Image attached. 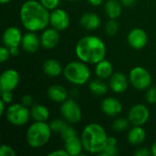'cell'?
Wrapping results in <instances>:
<instances>
[{
  "instance_id": "obj_1",
  "label": "cell",
  "mask_w": 156,
  "mask_h": 156,
  "mask_svg": "<svg viewBox=\"0 0 156 156\" xmlns=\"http://www.w3.org/2000/svg\"><path fill=\"white\" fill-rule=\"evenodd\" d=\"M50 11L39 1L27 0L19 11L20 22L27 31H43L49 25Z\"/></svg>"
},
{
  "instance_id": "obj_2",
  "label": "cell",
  "mask_w": 156,
  "mask_h": 156,
  "mask_svg": "<svg viewBox=\"0 0 156 156\" xmlns=\"http://www.w3.org/2000/svg\"><path fill=\"white\" fill-rule=\"evenodd\" d=\"M106 52L105 43L95 35H87L81 37L75 47L77 58L87 64H97L105 58Z\"/></svg>"
},
{
  "instance_id": "obj_3",
  "label": "cell",
  "mask_w": 156,
  "mask_h": 156,
  "mask_svg": "<svg viewBox=\"0 0 156 156\" xmlns=\"http://www.w3.org/2000/svg\"><path fill=\"white\" fill-rule=\"evenodd\" d=\"M107 133L99 123L92 122L86 125L81 133V142L84 151L92 154H100L107 145Z\"/></svg>"
},
{
  "instance_id": "obj_4",
  "label": "cell",
  "mask_w": 156,
  "mask_h": 156,
  "mask_svg": "<svg viewBox=\"0 0 156 156\" xmlns=\"http://www.w3.org/2000/svg\"><path fill=\"white\" fill-rule=\"evenodd\" d=\"M51 133L50 126L46 122H34L27 130V143L32 148L43 147L50 140Z\"/></svg>"
},
{
  "instance_id": "obj_5",
  "label": "cell",
  "mask_w": 156,
  "mask_h": 156,
  "mask_svg": "<svg viewBox=\"0 0 156 156\" xmlns=\"http://www.w3.org/2000/svg\"><path fill=\"white\" fill-rule=\"evenodd\" d=\"M63 75L69 83L76 86H82L90 80V70L87 63L79 59L68 63L63 68Z\"/></svg>"
},
{
  "instance_id": "obj_6",
  "label": "cell",
  "mask_w": 156,
  "mask_h": 156,
  "mask_svg": "<svg viewBox=\"0 0 156 156\" xmlns=\"http://www.w3.org/2000/svg\"><path fill=\"white\" fill-rule=\"evenodd\" d=\"M7 122L14 126H22L27 123L30 116V110L22 103H14L9 105L5 111Z\"/></svg>"
},
{
  "instance_id": "obj_7",
  "label": "cell",
  "mask_w": 156,
  "mask_h": 156,
  "mask_svg": "<svg viewBox=\"0 0 156 156\" xmlns=\"http://www.w3.org/2000/svg\"><path fill=\"white\" fill-rule=\"evenodd\" d=\"M128 78L132 86L138 90H147L149 87H151L153 81L151 73L145 68L141 66L132 69Z\"/></svg>"
},
{
  "instance_id": "obj_8",
  "label": "cell",
  "mask_w": 156,
  "mask_h": 156,
  "mask_svg": "<svg viewBox=\"0 0 156 156\" xmlns=\"http://www.w3.org/2000/svg\"><path fill=\"white\" fill-rule=\"evenodd\" d=\"M59 110L61 116L69 123L76 124L80 122L82 118L81 109L74 99H67L61 103Z\"/></svg>"
},
{
  "instance_id": "obj_9",
  "label": "cell",
  "mask_w": 156,
  "mask_h": 156,
  "mask_svg": "<svg viewBox=\"0 0 156 156\" xmlns=\"http://www.w3.org/2000/svg\"><path fill=\"white\" fill-rule=\"evenodd\" d=\"M127 118L133 126H143L149 121L150 111L143 103L134 104L129 110Z\"/></svg>"
},
{
  "instance_id": "obj_10",
  "label": "cell",
  "mask_w": 156,
  "mask_h": 156,
  "mask_svg": "<svg viewBox=\"0 0 156 156\" xmlns=\"http://www.w3.org/2000/svg\"><path fill=\"white\" fill-rule=\"evenodd\" d=\"M20 80L18 72L14 69H7L2 72L0 76V90L12 91L14 90Z\"/></svg>"
},
{
  "instance_id": "obj_11",
  "label": "cell",
  "mask_w": 156,
  "mask_h": 156,
  "mask_svg": "<svg viewBox=\"0 0 156 156\" xmlns=\"http://www.w3.org/2000/svg\"><path fill=\"white\" fill-rule=\"evenodd\" d=\"M69 16L68 13L62 8H56L50 11L49 25L58 31H63L67 29L69 26Z\"/></svg>"
},
{
  "instance_id": "obj_12",
  "label": "cell",
  "mask_w": 156,
  "mask_h": 156,
  "mask_svg": "<svg viewBox=\"0 0 156 156\" xmlns=\"http://www.w3.org/2000/svg\"><path fill=\"white\" fill-rule=\"evenodd\" d=\"M127 41L132 48L140 50L147 45L148 36L145 30H144L143 28L135 27L128 33Z\"/></svg>"
},
{
  "instance_id": "obj_13",
  "label": "cell",
  "mask_w": 156,
  "mask_h": 156,
  "mask_svg": "<svg viewBox=\"0 0 156 156\" xmlns=\"http://www.w3.org/2000/svg\"><path fill=\"white\" fill-rule=\"evenodd\" d=\"M40 44L45 49H53L55 48L60 40L59 31L54 27L45 28L40 35Z\"/></svg>"
},
{
  "instance_id": "obj_14",
  "label": "cell",
  "mask_w": 156,
  "mask_h": 156,
  "mask_svg": "<svg viewBox=\"0 0 156 156\" xmlns=\"http://www.w3.org/2000/svg\"><path fill=\"white\" fill-rule=\"evenodd\" d=\"M129 83V78H127L122 72H113L109 78V87L114 93L117 94L125 92L128 89Z\"/></svg>"
},
{
  "instance_id": "obj_15",
  "label": "cell",
  "mask_w": 156,
  "mask_h": 156,
  "mask_svg": "<svg viewBox=\"0 0 156 156\" xmlns=\"http://www.w3.org/2000/svg\"><path fill=\"white\" fill-rule=\"evenodd\" d=\"M102 112L109 117H116L122 112V102L114 97H107L101 103Z\"/></svg>"
},
{
  "instance_id": "obj_16",
  "label": "cell",
  "mask_w": 156,
  "mask_h": 156,
  "mask_svg": "<svg viewBox=\"0 0 156 156\" xmlns=\"http://www.w3.org/2000/svg\"><path fill=\"white\" fill-rule=\"evenodd\" d=\"M21 48L22 49L29 54H33L37 51L40 44V37L37 35L36 32L27 31L23 35L22 41H21Z\"/></svg>"
},
{
  "instance_id": "obj_17",
  "label": "cell",
  "mask_w": 156,
  "mask_h": 156,
  "mask_svg": "<svg viewBox=\"0 0 156 156\" xmlns=\"http://www.w3.org/2000/svg\"><path fill=\"white\" fill-rule=\"evenodd\" d=\"M23 35L16 27H9L3 33V44L7 48L19 47L21 45Z\"/></svg>"
},
{
  "instance_id": "obj_18",
  "label": "cell",
  "mask_w": 156,
  "mask_h": 156,
  "mask_svg": "<svg viewBox=\"0 0 156 156\" xmlns=\"http://www.w3.org/2000/svg\"><path fill=\"white\" fill-rule=\"evenodd\" d=\"M80 23L85 29L92 31V30L98 29L101 27V19L97 14L88 12L81 16L80 19Z\"/></svg>"
},
{
  "instance_id": "obj_19",
  "label": "cell",
  "mask_w": 156,
  "mask_h": 156,
  "mask_svg": "<svg viewBox=\"0 0 156 156\" xmlns=\"http://www.w3.org/2000/svg\"><path fill=\"white\" fill-rule=\"evenodd\" d=\"M48 97L54 102L62 103L67 99H69V92L65 87L61 85H52L48 89Z\"/></svg>"
},
{
  "instance_id": "obj_20",
  "label": "cell",
  "mask_w": 156,
  "mask_h": 156,
  "mask_svg": "<svg viewBox=\"0 0 156 156\" xmlns=\"http://www.w3.org/2000/svg\"><path fill=\"white\" fill-rule=\"evenodd\" d=\"M64 149L67 151L69 156H78L81 154L83 148V144L81 139L76 135L68 140L64 141Z\"/></svg>"
},
{
  "instance_id": "obj_21",
  "label": "cell",
  "mask_w": 156,
  "mask_h": 156,
  "mask_svg": "<svg viewBox=\"0 0 156 156\" xmlns=\"http://www.w3.org/2000/svg\"><path fill=\"white\" fill-rule=\"evenodd\" d=\"M42 69L44 73L50 78H56L63 73V68L61 64L55 58L46 59L42 65Z\"/></svg>"
},
{
  "instance_id": "obj_22",
  "label": "cell",
  "mask_w": 156,
  "mask_h": 156,
  "mask_svg": "<svg viewBox=\"0 0 156 156\" xmlns=\"http://www.w3.org/2000/svg\"><path fill=\"white\" fill-rule=\"evenodd\" d=\"M146 139V132L142 126H133L129 130L127 140L132 145H140Z\"/></svg>"
},
{
  "instance_id": "obj_23",
  "label": "cell",
  "mask_w": 156,
  "mask_h": 156,
  "mask_svg": "<svg viewBox=\"0 0 156 156\" xmlns=\"http://www.w3.org/2000/svg\"><path fill=\"white\" fill-rule=\"evenodd\" d=\"M95 74L99 79L106 80L109 79L113 73V67L111 61L104 58L95 64Z\"/></svg>"
},
{
  "instance_id": "obj_24",
  "label": "cell",
  "mask_w": 156,
  "mask_h": 156,
  "mask_svg": "<svg viewBox=\"0 0 156 156\" xmlns=\"http://www.w3.org/2000/svg\"><path fill=\"white\" fill-rule=\"evenodd\" d=\"M122 4L118 0H107L104 4V10L110 19H117L122 11Z\"/></svg>"
},
{
  "instance_id": "obj_25",
  "label": "cell",
  "mask_w": 156,
  "mask_h": 156,
  "mask_svg": "<svg viewBox=\"0 0 156 156\" xmlns=\"http://www.w3.org/2000/svg\"><path fill=\"white\" fill-rule=\"evenodd\" d=\"M30 116L34 122H47L49 118V111L42 104H33L30 107Z\"/></svg>"
},
{
  "instance_id": "obj_26",
  "label": "cell",
  "mask_w": 156,
  "mask_h": 156,
  "mask_svg": "<svg viewBox=\"0 0 156 156\" xmlns=\"http://www.w3.org/2000/svg\"><path fill=\"white\" fill-rule=\"evenodd\" d=\"M108 85L101 79H96L89 83V89L90 92L97 96H102L108 91Z\"/></svg>"
},
{
  "instance_id": "obj_27",
  "label": "cell",
  "mask_w": 156,
  "mask_h": 156,
  "mask_svg": "<svg viewBox=\"0 0 156 156\" xmlns=\"http://www.w3.org/2000/svg\"><path fill=\"white\" fill-rule=\"evenodd\" d=\"M131 122H129L128 118H117L113 121L112 122V130L114 132H118V133H122L124 132L126 130L129 129Z\"/></svg>"
},
{
  "instance_id": "obj_28",
  "label": "cell",
  "mask_w": 156,
  "mask_h": 156,
  "mask_svg": "<svg viewBox=\"0 0 156 156\" xmlns=\"http://www.w3.org/2000/svg\"><path fill=\"white\" fill-rule=\"evenodd\" d=\"M50 129L53 133H61L62 131L68 126L67 122L65 120H60V119H54L53 121H51V122L49 123Z\"/></svg>"
},
{
  "instance_id": "obj_29",
  "label": "cell",
  "mask_w": 156,
  "mask_h": 156,
  "mask_svg": "<svg viewBox=\"0 0 156 156\" xmlns=\"http://www.w3.org/2000/svg\"><path fill=\"white\" fill-rule=\"evenodd\" d=\"M104 30L108 36H115L119 31V24L116 19H109V21L105 24Z\"/></svg>"
},
{
  "instance_id": "obj_30",
  "label": "cell",
  "mask_w": 156,
  "mask_h": 156,
  "mask_svg": "<svg viewBox=\"0 0 156 156\" xmlns=\"http://www.w3.org/2000/svg\"><path fill=\"white\" fill-rule=\"evenodd\" d=\"M145 99H146V101H147L149 104H156V87L155 86L149 87V88L146 90Z\"/></svg>"
},
{
  "instance_id": "obj_31",
  "label": "cell",
  "mask_w": 156,
  "mask_h": 156,
  "mask_svg": "<svg viewBox=\"0 0 156 156\" xmlns=\"http://www.w3.org/2000/svg\"><path fill=\"white\" fill-rule=\"evenodd\" d=\"M76 135H78L76 130H75L73 127H71L70 125H68V126L62 131V133H60V136H61V138H62L63 141L68 140V139H69V138H71V137H73V136H76Z\"/></svg>"
},
{
  "instance_id": "obj_32",
  "label": "cell",
  "mask_w": 156,
  "mask_h": 156,
  "mask_svg": "<svg viewBox=\"0 0 156 156\" xmlns=\"http://www.w3.org/2000/svg\"><path fill=\"white\" fill-rule=\"evenodd\" d=\"M48 10L52 11L58 7L60 0H38Z\"/></svg>"
},
{
  "instance_id": "obj_33",
  "label": "cell",
  "mask_w": 156,
  "mask_h": 156,
  "mask_svg": "<svg viewBox=\"0 0 156 156\" xmlns=\"http://www.w3.org/2000/svg\"><path fill=\"white\" fill-rule=\"evenodd\" d=\"M118 154L117 145H106L103 151L100 154L102 156H114Z\"/></svg>"
},
{
  "instance_id": "obj_34",
  "label": "cell",
  "mask_w": 156,
  "mask_h": 156,
  "mask_svg": "<svg viewBox=\"0 0 156 156\" xmlns=\"http://www.w3.org/2000/svg\"><path fill=\"white\" fill-rule=\"evenodd\" d=\"M0 156H16V152L11 146L3 144L0 147Z\"/></svg>"
},
{
  "instance_id": "obj_35",
  "label": "cell",
  "mask_w": 156,
  "mask_h": 156,
  "mask_svg": "<svg viewBox=\"0 0 156 156\" xmlns=\"http://www.w3.org/2000/svg\"><path fill=\"white\" fill-rule=\"evenodd\" d=\"M10 57H11V54H10L9 48L7 47H5V46L1 47V48H0V61L2 63H4Z\"/></svg>"
},
{
  "instance_id": "obj_36",
  "label": "cell",
  "mask_w": 156,
  "mask_h": 156,
  "mask_svg": "<svg viewBox=\"0 0 156 156\" xmlns=\"http://www.w3.org/2000/svg\"><path fill=\"white\" fill-rule=\"evenodd\" d=\"M134 155L135 156H151L152 154V151L151 149H148L146 147H140L138 149L135 150L134 152Z\"/></svg>"
},
{
  "instance_id": "obj_37",
  "label": "cell",
  "mask_w": 156,
  "mask_h": 156,
  "mask_svg": "<svg viewBox=\"0 0 156 156\" xmlns=\"http://www.w3.org/2000/svg\"><path fill=\"white\" fill-rule=\"evenodd\" d=\"M21 103L23 105H25L26 107H31L33 104H34V100H33V97L29 94H26L22 97L21 99Z\"/></svg>"
},
{
  "instance_id": "obj_38",
  "label": "cell",
  "mask_w": 156,
  "mask_h": 156,
  "mask_svg": "<svg viewBox=\"0 0 156 156\" xmlns=\"http://www.w3.org/2000/svg\"><path fill=\"white\" fill-rule=\"evenodd\" d=\"M1 100L4 101L6 104H9L13 101L12 91H1Z\"/></svg>"
},
{
  "instance_id": "obj_39",
  "label": "cell",
  "mask_w": 156,
  "mask_h": 156,
  "mask_svg": "<svg viewBox=\"0 0 156 156\" xmlns=\"http://www.w3.org/2000/svg\"><path fill=\"white\" fill-rule=\"evenodd\" d=\"M48 156H69V154L67 153V151L63 148V149H59V150H55L51 153L48 154Z\"/></svg>"
},
{
  "instance_id": "obj_40",
  "label": "cell",
  "mask_w": 156,
  "mask_h": 156,
  "mask_svg": "<svg viewBox=\"0 0 156 156\" xmlns=\"http://www.w3.org/2000/svg\"><path fill=\"white\" fill-rule=\"evenodd\" d=\"M9 48V51H10V54H11L12 57L18 56L19 52H20L19 47H11V48Z\"/></svg>"
},
{
  "instance_id": "obj_41",
  "label": "cell",
  "mask_w": 156,
  "mask_h": 156,
  "mask_svg": "<svg viewBox=\"0 0 156 156\" xmlns=\"http://www.w3.org/2000/svg\"><path fill=\"white\" fill-rule=\"evenodd\" d=\"M117 139L114 136H108L107 138V145H117Z\"/></svg>"
},
{
  "instance_id": "obj_42",
  "label": "cell",
  "mask_w": 156,
  "mask_h": 156,
  "mask_svg": "<svg viewBox=\"0 0 156 156\" xmlns=\"http://www.w3.org/2000/svg\"><path fill=\"white\" fill-rule=\"evenodd\" d=\"M7 104L4 101H2V100H0V115L2 116V115H4L5 113V106H6Z\"/></svg>"
},
{
  "instance_id": "obj_43",
  "label": "cell",
  "mask_w": 156,
  "mask_h": 156,
  "mask_svg": "<svg viewBox=\"0 0 156 156\" xmlns=\"http://www.w3.org/2000/svg\"><path fill=\"white\" fill-rule=\"evenodd\" d=\"M136 0H121V3L124 6H132L135 4Z\"/></svg>"
},
{
  "instance_id": "obj_44",
  "label": "cell",
  "mask_w": 156,
  "mask_h": 156,
  "mask_svg": "<svg viewBox=\"0 0 156 156\" xmlns=\"http://www.w3.org/2000/svg\"><path fill=\"white\" fill-rule=\"evenodd\" d=\"M88 2L93 6H99L104 2V0H88Z\"/></svg>"
},
{
  "instance_id": "obj_45",
  "label": "cell",
  "mask_w": 156,
  "mask_h": 156,
  "mask_svg": "<svg viewBox=\"0 0 156 156\" xmlns=\"http://www.w3.org/2000/svg\"><path fill=\"white\" fill-rule=\"evenodd\" d=\"M151 151H152V154L154 156H156V141L153 144L152 148H151Z\"/></svg>"
},
{
  "instance_id": "obj_46",
  "label": "cell",
  "mask_w": 156,
  "mask_h": 156,
  "mask_svg": "<svg viewBox=\"0 0 156 156\" xmlns=\"http://www.w3.org/2000/svg\"><path fill=\"white\" fill-rule=\"evenodd\" d=\"M11 0H0V2L3 4V5H5V4H8Z\"/></svg>"
},
{
  "instance_id": "obj_47",
  "label": "cell",
  "mask_w": 156,
  "mask_h": 156,
  "mask_svg": "<svg viewBox=\"0 0 156 156\" xmlns=\"http://www.w3.org/2000/svg\"><path fill=\"white\" fill-rule=\"evenodd\" d=\"M68 1H71V2H75V1H79V0H68Z\"/></svg>"
}]
</instances>
